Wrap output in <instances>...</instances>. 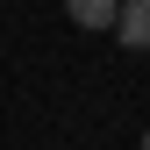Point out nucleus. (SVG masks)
Wrapping results in <instances>:
<instances>
[{"instance_id": "3", "label": "nucleus", "mask_w": 150, "mask_h": 150, "mask_svg": "<svg viewBox=\"0 0 150 150\" xmlns=\"http://www.w3.org/2000/svg\"><path fill=\"white\" fill-rule=\"evenodd\" d=\"M143 150H150V129H143Z\"/></svg>"}, {"instance_id": "1", "label": "nucleus", "mask_w": 150, "mask_h": 150, "mask_svg": "<svg viewBox=\"0 0 150 150\" xmlns=\"http://www.w3.org/2000/svg\"><path fill=\"white\" fill-rule=\"evenodd\" d=\"M115 36L129 50H150V0H122V14H115Z\"/></svg>"}, {"instance_id": "2", "label": "nucleus", "mask_w": 150, "mask_h": 150, "mask_svg": "<svg viewBox=\"0 0 150 150\" xmlns=\"http://www.w3.org/2000/svg\"><path fill=\"white\" fill-rule=\"evenodd\" d=\"M64 14L79 29H115V14H122V0H64Z\"/></svg>"}]
</instances>
